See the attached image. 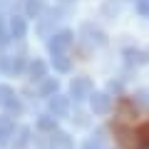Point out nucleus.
I'll use <instances>...</instances> for the list:
<instances>
[{"label":"nucleus","mask_w":149,"mask_h":149,"mask_svg":"<svg viewBox=\"0 0 149 149\" xmlns=\"http://www.w3.org/2000/svg\"><path fill=\"white\" fill-rule=\"evenodd\" d=\"M139 13H142V15L149 13V0H139Z\"/></svg>","instance_id":"obj_2"},{"label":"nucleus","mask_w":149,"mask_h":149,"mask_svg":"<svg viewBox=\"0 0 149 149\" xmlns=\"http://www.w3.org/2000/svg\"><path fill=\"white\" fill-rule=\"evenodd\" d=\"M112 134L122 149H149V117L139 119L137 107L129 100H119L112 119Z\"/></svg>","instance_id":"obj_1"}]
</instances>
